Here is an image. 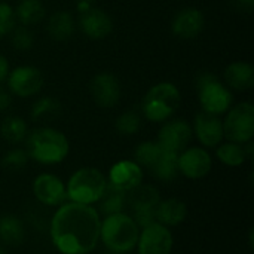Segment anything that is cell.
<instances>
[{"label":"cell","mask_w":254,"mask_h":254,"mask_svg":"<svg viewBox=\"0 0 254 254\" xmlns=\"http://www.w3.org/2000/svg\"><path fill=\"white\" fill-rule=\"evenodd\" d=\"M101 214L94 205L65 201L51 220V240L61 254H89L100 243Z\"/></svg>","instance_id":"1"},{"label":"cell","mask_w":254,"mask_h":254,"mask_svg":"<svg viewBox=\"0 0 254 254\" xmlns=\"http://www.w3.org/2000/svg\"><path fill=\"white\" fill-rule=\"evenodd\" d=\"M24 143L30 159L42 165H57L70 152V143L65 134L51 127H40L30 131Z\"/></svg>","instance_id":"2"},{"label":"cell","mask_w":254,"mask_h":254,"mask_svg":"<svg viewBox=\"0 0 254 254\" xmlns=\"http://www.w3.org/2000/svg\"><path fill=\"white\" fill-rule=\"evenodd\" d=\"M140 231L131 214H110L101 219L100 241L112 253H129L137 246Z\"/></svg>","instance_id":"3"},{"label":"cell","mask_w":254,"mask_h":254,"mask_svg":"<svg viewBox=\"0 0 254 254\" xmlns=\"http://www.w3.org/2000/svg\"><path fill=\"white\" fill-rule=\"evenodd\" d=\"M107 188V177L94 167H82L76 170L65 183L67 201L94 205L100 201Z\"/></svg>","instance_id":"4"},{"label":"cell","mask_w":254,"mask_h":254,"mask_svg":"<svg viewBox=\"0 0 254 254\" xmlns=\"http://www.w3.org/2000/svg\"><path fill=\"white\" fill-rule=\"evenodd\" d=\"M182 103L179 88L171 82H161L152 86L141 101L143 116L153 122L162 124L168 121Z\"/></svg>","instance_id":"5"},{"label":"cell","mask_w":254,"mask_h":254,"mask_svg":"<svg viewBox=\"0 0 254 254\" xmlns=\"http://www.w3.org/2000/svg\"><path fill=\"white\" fill-rule=\"evenodd\" d=\"M196 89L202 112L220 116L232 107V92L225 83L219 80L216 74L205 71L198 76Z\"/></svg>","instance_id":"6"},{"label":"cell","mask_w":254,"mask_h":254,"mask_svg":"<svg viewBox=\"0 0 254 254\" xmlns=\"http://www.w3.org/2000/svg\"><path fill=\"white\" fill-rule=\"evenodd\" d=\"M223 134L228 141L246 144L254 137V106L250 101L238 103L226 112Z\"/></svg>","instance_id":"7"},{"label":"cell","mask_w":254,"mask_h":254,"mask_svg":"<svg viewBox=\"0 0 254 254\" xmlns=\"http://www.w3.org/2000/svg\"><path fill=\"white\" fill-rule=\"evenodd\" d=\"M6 82L12 95L28 98L40 92L43 86V74L34 65H18L9 71Z\"/></svg>","instance_id":"8"},{"label":"cell","mask_w":254,"mask_h":254,"mask_svg":"<svg viewBox=\"0 0 254 254\" xmlns=\"http://www.w3.org/2000/svg\"><path fill=\"white\" fill-rule=\"evenodd\" d=\"M179 174L189 180H201L207 177L213 168V158L205 147L192 146L179 153Z\"/></svg>","instance_id":"9"},{"label":"cell","mask_w":254,"mask_h":254,"mask_svg":"<svg viewBox=\"0 0 254 254\" xmlns=\"http://www.w3.org/2000/svg\"><path fill=\"white\" fill-rule=\"evenodd\" d=\"M173 246L174 237L170 228L161 223H153L140 231L135 247L138 254H171Z\"/></svg>","instance_id":"10"},{"label":"cell","mask_w":254,"mask_h":254,"mask_svg":"<svg viewBox=\"0 0 254 254\" xmlns=\"http://www.w3.org/2000/svg\"><path fill=\"white\" fill-rule=\"evenodd\" d=\"M192 137H193V129L189 122L183 119H168L162 122L156 141L165 150L180 153L182 150L189 147Z\"/></svg>","instance_id":"11"},{"label":"cell","mask_w":254,"mask_h":254,"mask_svg":"<svg viewBox=\"0 0 254 254\" xmlns=\"http://www.w3.org/2000/svg\"><path fill=\"white\" fill-rule=\"evenodd\" d=\"M33 193L36 199L46 207H60L67 201L65 183L51 173L39 174L34 179Z\"/></svg>","instance_id":"12"},{"label":"cell","mask_w":254,"mask_h":254,"mask_svg":"<svg viewBox=\"0 0 254 254\" xmlns=\"http://www.w3.org/2000/svg\"><path fill=\"white\" fill-rule=\"evenodd\" d=\"M144 173L143 168L134 159H122L112 165L107 183L124 192H129L143 183Z\"/></svg>","instance_id":"13"},{"label":"cell","mask_w":254,"mask_h":254,"mask_svg":"<svg viewBox=\"0 0 254 254\" xmlns=\"http://www.w3.org/2000/svg\"><path fill=\"white\" fill-rule=\"evenodd\" d=\"M91 95L97 106L103 109L115 107L121 100V83L112 73H98L89 83Z\"/></svg>","instance_id":"14"},{"label":"cell","mask_w":254,"mask_h":254,"mask_svg":"<svg viewBox=\"0 0 254 254\" xmlns=\"http://www.w3.org/2000/svg\"><path fill=\"white\" fill-rule=\"evenodd\" d=\"M193 132L198 141L205 149H216L225 138L223 122L220 116L207 112H199L193 122Z\"/></svg>","instance_id":"15"},{"label":"cell","mask_w":254,"mask_h":254,"mask_svg":"<svg viewBox=\"0 0 254 254\" xmlns=\"http://www.w3.org/2000/svg\"><path fill=\"white\" fill-rule=\"evenodd\" d=\"M79 27L88 39L103 40L113 31V21L107 12L91 6L88 10L79 13Z\"/></svg>","instance_id":"16"},{"label":"cell","mask_w":254,"mask_h":254,"mask_svg":"<svg viewBox=\"0 0 254 254\" xmlns=\"http://www.w3.org/2000/svg\"><path fill=\"white\" fill-rule=\"evenodd\" d=\"M205 27V16L198 7H185L179 10L171 22V31L174 36L183 40L195 39Z\"/></svg>","instance_id":"17"},{"label":"cell","mask_w":254,"mask_h":254,"mask_svg":"<svg viewBox=\"0 0 254 254\" xmlns=\"http://www.w3.org/2000/svg\"><path fill=\"white\" fill-rule=\"evenodd\" d=\"M156 213V222L167 226L174 228L182 225L186 220L188 216V207L182 199L177 198H168L161 199L159 204L155 208Z\"/></svg>","instance_id":"18"},{"label":"cell","mask_w":254,"mask_h":254,"mask_svg":"<svg viewBox=\"0 0 254 254\" xmlns=\"http://www.w3.org/2000/svg\"><path fill=\"white\" fill-rule=\"evenodd\" d=\"M225 85L235 91H247L254 86V67L246 61L231 63L225 68Z\"/></svg>","instance_id":"19"},{"label":"cell","mask_w":254,"mask_h":254,"mask_svg":"<svg viewBox=\"0 0 254 254\" xmlns=\"http://www.w3.org/2000/svg\"><path fill=\"white\" fill-rule=\"evenodd\" d=\"M76 28V21L74 16L67 12V10H57L54 12L46 24V31L51 39L57 42H64L68 40Z\"/></svg>","instance_id":"20"},{"label":"cell","mask_w":254,"mask_h":254,"mask_svg":"<svg viewBox=\"0 0 254 254\" xmlns=\"http://www.w3.org/2000/svg\"><path fill=\"white\" fill-rule=\"evenodd\" d=\"M25 240V226L13 214L0 216V243L3 246H19Z\"/></svg>","instance_id":"21"},{"label":"cell","mask_w":254,"mask_h":254,"mask_svg":"<svg viewBox=\"0 0 254 254\" xmlns=\"http://www.w3.org/2000/svg\"><path fill=\"white\" fill-rule=\"evenodd\" d=\"M161 201L159 189L153 185H138L132 190L128 192V207L131 210L140 208H156Z\"/></svg>","instance_id":"22"},{"label":"cell","mask_w":254,"mask_h":254,"mask_svg":"<svg viewBox=\"0 0 254 254\" xmlns=\"http://www.w3.org/2000/svg\"><path fill=\"white\" fill-rule=\"evenodd\" d=\"M98 204V213L106 216L110 214H116V213H122L124 208L128 205V192H124L121 189L113 188L112 185L107 183V188L103 193V196L100 198Z\"/></svg>","instance_id":"23"},{"label":"cell","mask_w":254,"mask_h":254,"mask_svg":"<svg viewBox=\"0 0 254 254\" xmlns=\"http://www.w3.org/2000/svg\"><path fill=\"white\" fill-rule=\"evenodd\" d=\"M179 153L165 150L162 147V152L159 158L155 161V164L149 168L152 176L161 182H171L179 176V164H177Z\"/></svg>","instance_id":"24"},{"label":"cell","mask_w":254,"mask_h":254,"mask_svg":"<svg viewBox=\"0 0 254 254\" xmlns=\"http://www.w3.org/2000/svg\"><path fill=\"white\" fill-rule=\"evenodd\" d=\"M13 10H15L16 21L25 27L39 24L46 15V9L42 0H21L16 9Z\"/></svg>","instance_id":"25"},{"label":"cell","mask_w":254,"mask_h":254,"mask_svg":"<svg viewBox=\"0 0 254 254\" xmlns=\"http://www.w3.org/2000/svg\"><path fill=\"white\" fill-rule=\"evenodd\" d=\"M0 134L3 140H6L10 144H19L24 143L28 135V125L25 119L16 115L6 116L0 124Z\"/></svg>","instance_id":"26"},{"label":"cell","mask_w":254,"mask_h":254,"mask_svg":"<svg viewBox=\"0 0 254 254\" xmlns=\"http://www.w3.org/2000/svg\"><path fill=\"white\" fill-rule=\"evenodd\" d=\"M216 156L226 167H241L249 159L244 144L232 141L220 143L216 147Z\"/></svg>","instance_id":"27"},{"label":"cell","mask_w":254,"mask_h":254,"mask_svg":"<svg viewBox=\"0 0 254 254\" xmlns=\"http://www.w3.org/2000/svg\"><path fill=\"white\" fill-rule=\"evenodd\" d=\"M161 152H162V146L158 141H143L134 150V161L141 168L149 170L159 158Z\"/></svg>","instance_id":"28"},{"label":"cell","mask_w":254,"mask_h":254,"mask_svg":"<svg viewBox=\"0 0 254 254\" xmlns=\"http://www.w3.org/2000/svg\"><path fill=\"white\" fill-rule=\"evenodd\" d=\"M61 110L60 103L52 97H40L33 106L30 116L33 121H48L55 118Z\"/></svg>","instance_id":"29"},{"label":"cell","mask_w":254,"mask_h":254,"mask_svg":"<svg viewBox=\"0 0 254 254\" xmlns=\"http://www.w3.org/2000/svg\"><path fill=\"white\" fill-rule=\"evenodd\" d=\"M115 127L116 131L122 135H134L141 128V115L134 110L124 112L116 118Z\"/></svg>","instance_id":"30"},{"label":"cell","mask_w":254,"mask_h":254,"mask_svg":"<svg viewBox=\"0 0 254 254\" xmlns=\"http://www.w3.org/2000/svg\"><path fill=\"white\" fill-rule=\"evenodd\" d=\"M28 161H30V156H28L27 150L21 149V147H15V149L7 150L3 155L1 167L6 170H10V171H19L27 167Z\"/></svg>","instance_id":"31"},{"label":"cell","mask_w":254,"mask_h":254,"mask_svg":"<svg viewBox=\"0 0 254 254\" xmlns=\"http://www.w3.org/2000/svg\"><path fill=\"white\" fill-rule=\"evenodd\" d=\"M10 43L16 51H28L34 45V36L33 31L25 25H15V28L10 31Z\"/></svg>","instance_id":"32"},{"label":"cell","mask_w":254,"mask_h":254,"mask_svg":"<svg viewBox=\"0 0 254 254\" xmlns=\"http://www.w3.org/2000/svg\"><path fill=\"white\" fill-rule=\"evenodd\" d=\"M16 25L15 10L9 3L0 1V37L10 34Z\"/></svg>","instance_id":"33"},{"label":"cell","mask_w":254,"mask_h":254,"mask_svg":"<svg viewBox=\"0 0 254 254\" xmlns=\"http://www.w3.org/2000/svg\"><path fill=\"white\" fill-rule=\"evenodd\" d=\"M131 217L135 220L140 229L150 226L156 222V213L155 208H140V210H131Z\"/></svg>","instance_id":"34"},{"label":"cell","mask_w":254,"mask_h":254,"mask_svg":"<svg viewBox=\"0 0 254 254\" xmlns=\"http://www.w3.org/2000/svg\"><path fill=\"white\" fill-rule=\"evenodd\" d=\"M12 106V94L7 88L0 86V112L7 110Z\"/></svg>","instance_id":"35"},{"label":"cell","mask_w":254,"mask_h":254,"mask_svg":"<svg viewBox=\"0 0 254 254\" xmlns=\"http://www.w3.org/2000/svg\"><path fill=\"white\" fill-rule=\"evenodd\" d=\"M10 71V67H9V61L4 55L0 54V85L6 80L7 74Z\"/></svg>","instance_id":"36"},{"label":"cell","mask_w":254,"mask_h":254,"mask_svg":"<svg viewBox=\"0 0 254 254\" xmlns=\"http://www.w3.org/2000/svg\"><path fill=\"white\" fill-rule=\"evenodd\" d=\"M237 1H238L243 7H246V9H249V10L253 7L254 4V0H237Z\"/></svg>","instance_id":"37"},{"label":"cell","mask_w":254,"mask_h":254,"mask_svg":"<svg viewBox=\"0 0 254 254\" xmlns=\"http://www.w3.org/2000/svg\"><path fill=\"white\" fill-rule=\"evenodd\" d=\"M0 254H6V249L1 243H0Z\"/></svg>","instance_id":"38"},{"label":"cell","mask_w":254,"mask_h":254,"mask_svg":"<svg viewBox=\"0 0 254 254\" xmlns=\"http://www.w3.org/2000/svg\"><path fill=\"white\" fill-rule=\"evenodd\" d=\"M77 1H85V3H88V4H92L95 0H77Z\"/></svg>","instance_id":"39"}]
</instances>
